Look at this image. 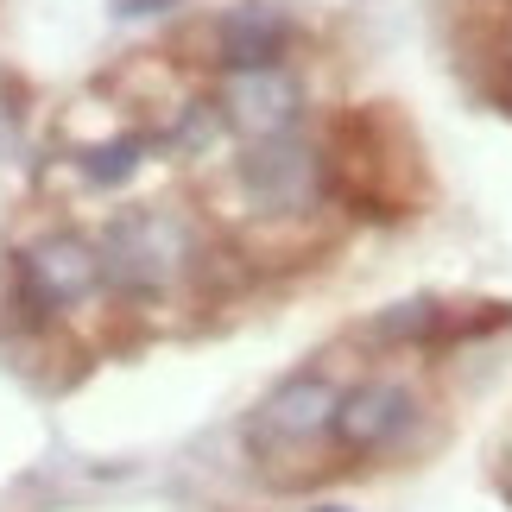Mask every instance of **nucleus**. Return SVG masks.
<instances>
[{
    "label": "nucleus",
    "mask_w": 512,
    "mask_h": 512,
    "mask_svg": "<svg viewBox=\"0 0 512 512\" xmlns=\"http://www.w3.org/2000/svg\"><path fill=\"white\" fill-rule=\"evenodd\" d=\"M102 285L121 291V298L133 304H152L165 298V291H177V279L190 272V222L171 209H127L114 215L108 234H102Z\"/></svg>",
    "instance_id": "1"
},
{
    "label": "nucleus",
    "mask_w": 512,
    "mask_h": 512,
    "mask_svg": "<svg viewBox=\"0 0 512 512\" xmlns=\"http://www.w3.org/2000/svg\"><path fill=\"white\" fill-rule=\"evenodd\" d=\"M13 279H19V310H26L32 323H51V317H70L76 304L95 298V285H102V253H95V241H83V234L51 228V234H38L32 247H19Z\"/></svg>",
    "instance_id": "2"
},
{
    "label": "nucleus",
    "mask_w": 512,
    "mask_h": 512,
    "mask_svg": "<svg viewBox=\"0 0 512 512\" xmlns=\"http://www.w3.org/2000/svg\"><path fill=\"white\" fill-rule=\"evenodd\" d=\"M336 405H342V392H336V380H329V373H317V367L291 373V380L272 386L266 399H260V411L247 418L253 456H285V449H304V443L329 437Z\"/></svg>",
    "instance_id": "3"
},
{
    "label": "nucleus",
    "mask_w": 512,
    "mask_h": 512,
    "mask_svg": "<svg viewBox=\"0 0 512 512\" xmlns=\"http://www.w3.org/2000/svg\"><path fill=\"white\" fill-rule=\"evenodd\" d=\"M234 177H241L247 203L266 209V215H298L323 196V159L298 133H285V140H253L241 152V165H234Z\"/></svg>",
    "instance_id": "4"
},
{
    "label": "nucleus",
    "mask_w": 512,
    "mask_h": 512,
    "mask_svg": "<svg viewBox=\"0 0 512 512\" xmlns=\"http://www.w3.org/2000/svg\"><path fill=\"white\" fill-rule=\"evenodd\" d=\"M298 108H304V89L285 64H266V70H228L222 95H215V114L222 127H234L241 140H285L298 127Z\"/></svg>",
    "instance_id": "5"
},
{
    "label": "nucleus",
    "mask_w": 512,
    "mask_h": 512,
    "mask_svg": "<svg viewBox=\"0 0 512 512\" xmlns=\"http://www.w3.org/2000/svg\"><path fill=\"white\" fill-rule=\"evenodd\" d=\"M411 424H418V399L399 380H361V386L342 392L329 437H336L342 456H380V449L405 443Z\"/></svg>",
    "instance_id": "6"
},
{
    "label": "nucleus",
    "mask_w": 512,
    "mask_h": 512,
    "mask_svg": "<svg viewBox=\"0 0 512 512\" xmlns=\"http://www.w3.org/2000/svg\"><path fill=\"white\" fill-rule=\"evenodd\" d=\"M285 45H291V19L266 0H247V7L222 13L215 26V51H222V70H266V64H285Z\"/></svg>",
    "instance_id": "7"
},
{
    "label": "nucleus",
    "mask_w": 512,
    "mask_h": 512,
    "mask_svg": "<svg viewBox=\"0 0 512 512\" xmlns=\"http://www.w3.org/2000/svg\"><path fill=\"white\" fill-rule=\"evenodd\" d=\"M146 152H152L146 133H121V140L83 152V177H89V184H121V177H133L146 165Z\"/></svg>",
    "instance_id": "8"
},
{
    "label": "nucleus",
    "mask_w": 512,
    "mask_h": 512,
    "mask_svg": "<svg viewBox=\"0 0 512 512\" xmlns=\"http://www.w3.org/2000/svg\"><path fill=\"white\" fill-rule=\"evenodd\" d=\"M437 323H443V304H399V310H386V317L373 323V336L405 342V336H430Z\"/></svg>",
    "instance_id": "9"
}]
</instances>
